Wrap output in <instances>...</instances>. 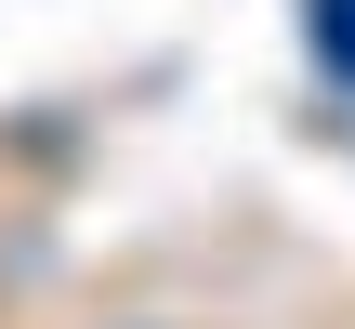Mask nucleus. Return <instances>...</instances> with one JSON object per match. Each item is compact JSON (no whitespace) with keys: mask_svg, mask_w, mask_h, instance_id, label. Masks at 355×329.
<instances>
[{"mask_svg":"<svg viewBox=\"0 0 355 329\" xmlns=\"http://www.w3.org/2000/svg\"><path fill=\"white\" fill-rule=\"evenodd\" d=\"M303 26H316V66L355 79V0H303Z\"/></svg>","mask_w":355,"mask_h":329,"instance_id":"obj_1","label":"nucleus"}]
</instances>
